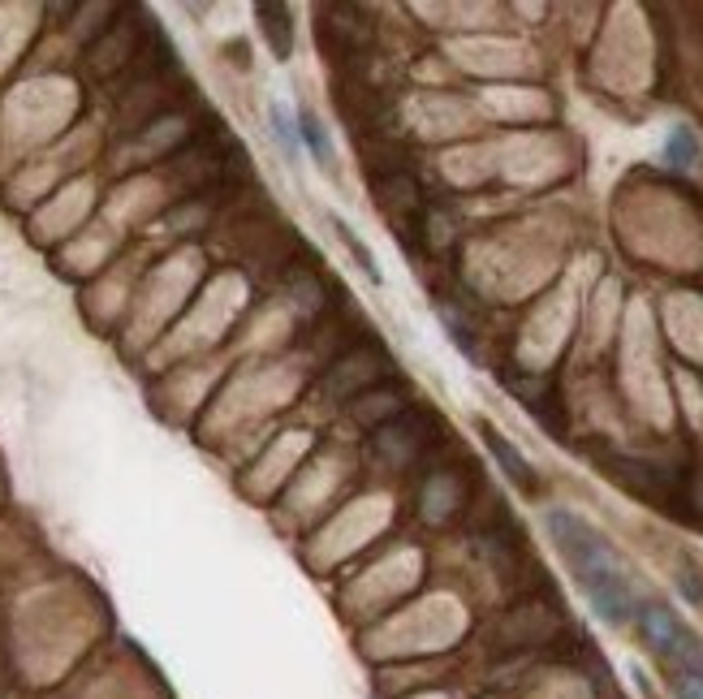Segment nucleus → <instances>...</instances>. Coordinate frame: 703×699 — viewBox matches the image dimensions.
<instances>
[{"instance_id": "nucleus-5", "label": "nucleus", "mask_w": 703, "mask_h": 699, "mask_svg": "<svg viewBox=\"0 0 703 699\" xmlns=\"http://www.w3.org/2000/svg\"><path fill=\"white\" fill-rule=\"evenodd\" d=\"M604 467H609V475L631 492V496L647 501V505H656V509L678 514V505H682V484H678V475H673V471L652 467V462H638V458H609Z\"/></svg>"}, {"instance_id": "nucleus-1", "label": "nucleus", "mask_w": 703, "mask_h": 699, "mask_svg": "<svg viewBox=\"0 0 703 699\" xmlns=\"http://www.w3.org/2000/svg\"><path fill=\"white\" fill-rule=\"evenodd\" d=\"M549 531L553 545L562 549L565 565L574 570V578L583 583V592L591 596L596 614L609 622H631L634 618V587L626 578V565L613 553V545L578 514L553 509L549 514Z\"/></svg>"}, {"instance_id": "nucleus-14", "label": "nucleus", "mask_w": 703, "mask_h": 699, "mask_svg": "<svg viewBox=\"0 0 703 699\" xmlns=\"http://www.w3.org/2000/svg\"><path fill=\"white\" fill-rule=\"evenodd\" d=\"M273 130H277V139L285 142V151H298V139H293V126H289V113H285L281 104H273Z\"/></svg>"}, {"instance_id": "nucleus-12", "label": "nucleus", "mask_w": 703, "mask_h": 699, "mask_svg": "<svg viewBox=\"0 0 703 699\" xmlns=\"http://www.w3.org/2000/svg\"><path fill=\"white\" fill-rule=\"evenodd\" d=\"M669 160H673L678 169H691V164L700 160V139H695L687 126H678V130L669 135Z\"/></svg>"}, {"instance_id": "nucleus-2", "label": "nucleus", "mask_w": 703, "mask_h": 699, "mask_svg": "<svg viewBox=\"0 0 703 699\" xmlns=\"http://www.w3.org/2000/svg\"><path fill=\"white\" fill-rule=\"evenodd\" d=\"M638 630L660 661L669 687L678 699H703V643L691 634V627L665 609V605H643L638 609Z\"/></svg>"}, {"instance_id": "nucleus-4", "label": "nucleus", "mask_w": 703, "mask_h": 699, "mask_svg": "<svg viewBox=\"0 0 703 699\" xmlns=\"http://www.w3.org/2000/svg\"><path fill=\"white\" fill-rule=\"evenodd\" d=\"M389 376H393L389 354L376 346V342H362V346L346 350V354L329 367V376H324V393H329V398H337V402H358L362 393L380 389Z\"/></svg>"}, {"instance_id": "nucleus-10", "label": "nucleus", "mask_w": 703, "mask_h": 699, "mask_svg": "<svg viewBox=\"0 0 703 699\" xmlns=\"http://www.w3.org/2000/svg\"><path fill=\"white\" fill-rule=\"evenodd\" d=\"M260 13V26H264V35L273 39V53L277 57H289L293 53V26H289V9L285 4H260L255 9Z\"/></svg>"}, {"instance_id": "nucleus-8", "label": "nucleus", "mask_w": 703, "mask_h": 699, "mask_svg": "<svg viewBox=\"0 0 703 699\" xmlns=\"http://www.w3.org/2000/svg\"><path fill=\"white\" fill-rule=\"evenodd\" d=\"M462 505H466V489H462V480H458L453 471H436V475L427 480V489H423V514H427L431 523H449Z\"/></svg>"}, {"instance_id": "nucleus-6", "label": "nucleus", "mask_w": 703, "mask_h": 699, "mask_svg": "<svg viewBox=\"0 0 703 699\" xmlns=\"http://www.w3.org/2000/svg\"><path fill=\"white\" fill-rule=\"evenodd\" d=\"M346 18H350V4L320 9V44H324V53H333L329 61H350L371 39V26L362 22V13H354V22H346Z\"/></svg>"}, {"instance_id": "nucleus-11", "label": "nucleus", "mask_w": 703, "mask_h": 699, "mask_svg": "<svg viewBox=\"0 0 703 699\" xmlns=\"http://www.w3.org/2000/svg\"><path fill=\"white\" fill-rule=\"evenodd\" d=\"M298 135H302V139H307V147H311V151H315V160H320V164H324V169H329V164H333V147H329V139H324V126H320V122H315V113H307V108H302V113H298Z\"/></svg>"}, {"instance_id": "nucleus-13", "label": "nucleus", "mask_w": 703, "mask_h": 699, "mask_svg": "<svg viewBox=\"0 0 703 699\" xmlns=\"http://www.w3.org/2000/svg\"><path fill=\"white\" fill-rule=\"evenodd\" d=\"M333 229H337V238H342V242L350 247V255H354V260H358V268H367V277H376V264H371V251H367V247H362V242L354 238L350 229H346V220H333Z\"/></svg>"}, {"instance_id": "nucleus-7", "label": "nucleus", "mask_w": 703, "mask_h": 699, "mask_svg": "<svg viewBox=\"0 0 703 699\" xmlns=\"http://www.w3.org/2000/svg\"><path fill=\"white\" fill-rule=\"evenodd\" d=\"M371 182H376V199H380V208L393 216L397 233H402V225H419L423 191H419V182H415V173H406V169H389V173H371Z\"/></svg>"}, {"instance_id": "nucleus-3", "label": "nucleus", "mask_w": 703, "mask_h": 699, "mask_svg": "<svg viewBox=\"0 0 703 699\" xmlns=\"http://www.w3.org/2000/svg\"><path fill=\"white\" fill-rule=\"evenodd\" d=\"M436 440H440V420L419 406H406L371 432V458L384 471H411L436 449Z\"/></svg>"}, {"instance_id": "nucleus-9", "label": "nucleus", "mask_w": 703, "mask_h": 699, "mask_svg": "<svg viewBox=\"0 0 703 699\" xmlns=\"http://www.w3.org/2000/svg\"><path fill=\"white\" fill-rule=\"evenodd\" d=\"M480 432H484L488 449L496 454V462L505 467V475H509V480H514V484H518L522 492H540V480H535L531 462H527V458H522V454H518V449H514V445H509V440H505V436L496 432L493 423H480Z\"/></svg>"}]
</instances>
